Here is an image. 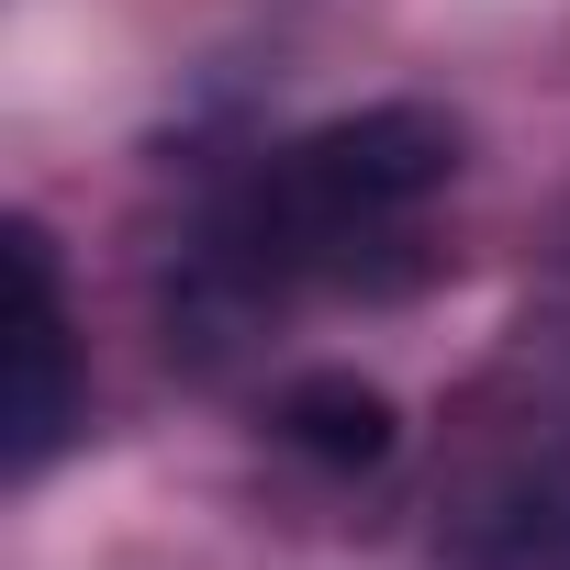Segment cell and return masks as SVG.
Segmentation results:
<instances>
[{"instance_id": "3", "label": "cell", "mask_w": 570, "mask_h": 570, "mask_svg": "<svg viewBox=\"0 0 570 570\" xmlns=\"http://www.w3.org/2000/svg\"><path fill=\"white\" fill-rule=\"evenodd\" d=\"M459 570H570V459L492 481L459 525Z\"/></svg>"}, {"instance_id": "2", "label": "cell", "mask_w": 570, "mask_h": 570, "mask_svg": "<svg viewBox=\"0 0 570 570\" xmlns=\"http://www.w3.org/2000/svg\"><path fill=\"white\" fill-rule=\"evenodd\" d=\"M0 268H12V403H0V459L12 481H35L68 425H79V370H68V292H57V257H46V224H12L0 235Z\"/></svg>"}, {"instance_id": "1", "label": "cell", "mask_w": 570, "mask_h": 570, "mask_svg": "<svg viewBox=\"0 0 570 570\" xmlns=\"http://www.w3.org/2000/svg\"><path fill=\"white\" fill-rule=\"evenodd\" d=\"M459 190V124L425 101L336 112L292 146H268L202 224V303L279 314L303 292H392L425 268V213Z\"/></svg>"}, {"instance_id": "5", "label": "cell", "mask_w": 570, "mask_h": 570, "mask_svg": "<svg viewBox=\"0 0 570 570\" xmlns=\"http://www.w3.org/2000/svg\"><path fill=\"white\" fill-rule=\"evenodd\" d=\"M559 314H570V279H559Z\"/></svg>"}, {"instance_id": "4", "label": "cell", "mask_w": 570, "mask_h": 570, "mask_svg": "<svg viewBox=\"0 0 570 570\" xmlns=\"http://www.w3.org/2000/svg\"><path fill=\"white\" fill-rule=\"evenodd\" d=\"M279 436L303 459H325V470H370V459H392V403L347 370H314V381L279 392Z\"/></svg>"}]
</instances>
